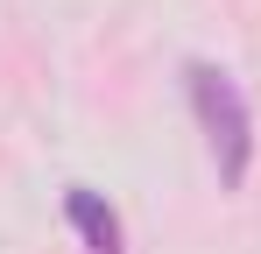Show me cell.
Returning a JSON list of instances; mask_svg holds the SVG:
<instances>
[{"instance_id": "6da1fadb", "label": "cell", "mask_w": 261, "mask_h": 254, "mask_svg": "<svg viewBox=\"0 0 261 254\" xmlns=\"http://www.w3.org/2000/svg\"><path fill=\"white\" fill-rule=\"evenodd\" d=\"M184 85H191L198 127H205V141H212L219 184H226V191H233V184H247V163H254V113H247L240 85L226 78L219 64H191V71H184Z\"/></svg>"}, {"instance_id": "7a4b0ae2", "label": "cell", "mask_w": 261, "mask_h": 254, "mask_svg": "<svg viewBox=\"0 0 261 254\" xmlns=\"http://www.w3.org/2000/svg\"><path fill=\"white\" fill-rule=\"evenodd\" d=\"M64 212H71V226H78V240H85V254H127V247H120V219H113V205H106L99 191H85V184H71V198H64Z\"/></svg>"}]
</instances>
